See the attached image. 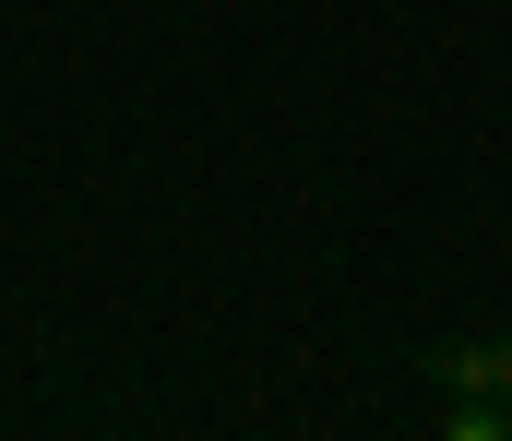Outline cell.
<instances>
[{
  "label": "cell",
  "mask_w": 512,
  "mask_h": 441,
  "mask_svg": "<svg viewBox=\"0 0 512 441\" xmlns=\"http://www.w3.org/2000/svg\"><path fill=\"white\" fill-rule=\"evenodd\" d=\"M501 406H512V334H501Z\"/></svg>",
  "instance_id": "obj_3"
},
{
  "label": "cell",
  "mask_w": 512,
  "mask_h": 441,
  "mask_svg": "<svg viewBox=\"0 0 512 441\" xmlns=\"http://www.w3.org/2000/svg\"><path fill=\"white\" fill-rule=\"evenodd\" d=\"M429 370H441V394H501V334H465V346H441Z\"/></svg>",
  "instance_id": "obj_2"
},
{
  "label": "cell",
  "mask_w": 512,
  "mask_h": 441,
  "mask_svg": "<svg viewBox=\"0 0 512 441\" xmlns=\"http://www.w3.org/2000/svg\"><path fill=\"white\" fill-rule=\"evenodd\" d=\"M429 441H512V406H501V394H441Z\"/></svg>",
  "instance_id": "obj_1"
}]
</instances>
